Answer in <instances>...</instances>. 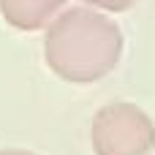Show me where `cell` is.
<instances>
[{"instance_id":"7a4b0ae2","label":"cell","mask_w":155,"mask_h":155,"mask_svg":"<svg viewBox=\"0 0 155 155\" xmlns=\"http://www.w3.org/2000/svg\"><path fill=\"white\" fill-rule=\"evenodd\" d=\"M68 0H0V16L8 27L22 33H35L52 25V19L65 11Z\"/></svg>"},{"instance_id":"6da1fadb","label":"cell","mask_w":155,"mask_h":155,"mask_svg":"<svg viewBox=\"0 0 155 155\" xmlns=\"http://www.w3.org/2000/svg\"><path fill=\"white\" fill-rule=\"evenodd\" d=\"M123 54L120 25L90 5L60 11L44 35L46 65L68 82H95L114 71Z\"/></svg>"},{"instance_id":"3957f363","label":"cell","mask_w":155,"mask_h":155,"mask_svg":"<svg viewBox=\"0 0 155 155\" xmlns=\"http://www.w3.org/2000/svg\"><path fill=\"white\" fill-rule=\"evenodd\" d=\"M82 3L90 8H98L104 14H123V11H131L139 0H82Z\"/></svg>"}]
</instances>
